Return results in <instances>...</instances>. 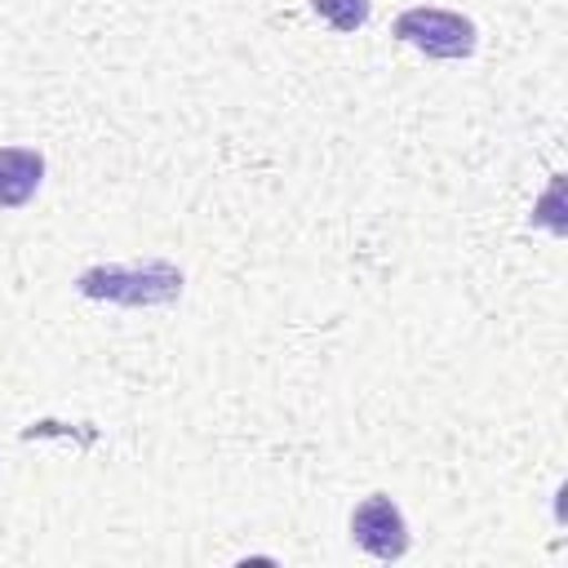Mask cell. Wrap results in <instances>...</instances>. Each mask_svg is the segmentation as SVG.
Listing matches in <instances>:
<instances>
[{
    "label": "cell",
    "mask_w": 568,
    "mask_h": 568,
    "mask_svg": "<svg viewBox=\"0 0 568 568\" xmlns=\"http://www.w3.org/2000/svg\"><path fill=\"white\" fill-rule=\"evenodd\" d=\"M351 537L355 546H364L368 555L377 559H399L408 550V528H404V515L399 506L386 497V493H373L355 506L351 515Z\"/></svg>",
    "instance_id": "3957f363"
},
{
    "label": "cell",
    "mask_w": 568,
    "mask_h": 568,
    "mask_svg": "<svg viewBox=\"0 0 568 568\" xmlns=\"http://www.w3.org/2000/svg\"><path fill=\"white\" fill-rule=\"evenodd\" d=\"M395 36L404 44L422 49L426 58H470L475 53V27H470V18H462L453 9H435V4L404 9L395 18Z\"/></svg>",
    "instance_id": "7a4b0ae2"
},
{
    "label": "cell",
    "mask_w": 568,
    "mask_h": 568,
    "mask_svg": "<svg viewBox=\"0 0 568 568\" xmlns=\"http://www.w3.org/2000/svg\"><path fill=\"white\" fill-rule=\"evenodd\" d=\"M80 293L84 297H111L124 306H155V302H173L182 293V275L169 262H146V266H98L80 275Z\"/></svg>",
    "instance_id": "6da1fadb"
},
{
    "label": "cell",
    "mask_w": 568,
    "mask_h": 568,
    "mask_svg": "<svg viewBox=\"0 0 568 568\" xmlns=\"http://www.w3.org/2000/svg\"><path fill=\"white\" fill-rule=\"evenodd\" d=\"M311 9L333 27V31H359L368 22V0H311Z\"/></svg>",
    "instance_id": "5b68a950"
},
{
    "label": "cell",
    "mask_w": 568,
    "mask_h": 568,
    "mask_svg": "<svg viewBox=\"0 0 568 568\" xmlns=\"http://www.w3.org/2000/svg\"><path fill=\"white\" fill-rule=\"evenodd\" d=\"M44 160L31 146H0V209H18L36 195Z\"/></svg>",
    "instance_id": "277c9868"
}]
</instances>
